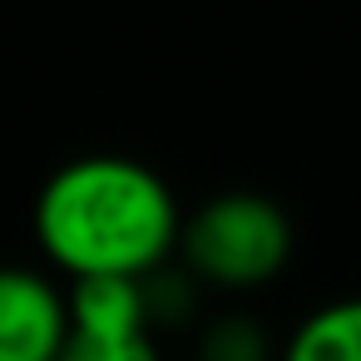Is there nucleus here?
Returning a JSON list of instances; mask_svg holds the SVG:
<instances>
[{
  "mask_svg": "<svg viewBox=\"0 0 361 361\" xmlns=\"http://www.w3.org/2000/svg\"><path fill=\"white\" fill-rule=\"evenodd\" d=\"M35 238L75 282H149L178 252L183 213L173 188L149 164L124 154H85L45 178L35 198Z\"/></svg>",
  "mask_w": 361,
  "mask_h": 361,
  "instance_id": "f257e3e1",
  "label": "nucleus"
},
{
  "mask_svg": "<svg viewBox=\"0 0 361 361\" xmlns=\"http://www.w3.org/2000/svg\"><path fill=\"white\" fill-rule=\"evenodd\" d=\"M178 252L198 282L223 287V292H252V287H267L287 267L292 223L267 193L233 188V193L208 198L183 223Z\"/></svg>",
  "mask_w": 361,
  "mask_h": 361,
  "instance_id": "f03ea898",
  "label": "nucleus"
},
{
  "mask_svg": "<svg viewBox=\"0 0 361 361\" xmlns=\"http://www.w3.org/2000/svg\"><path fill=\"white\" fill-rule=\"evenodd\" d=\"M70 346V292L35 267H0V361H60Z\"/></svg>",
  "mask_w": 361,
  "mask_h": 361,
  "instance_id": "7ed1b4c3",
  "label": "nucleus"
},
{
  "mask_svg": "<svg viewBox=\"0 0 361 361\" xmlns=\"http://www.w3.org/2000/svg\"><path fill=\"white\" fill-rule=\"evenodd\" d=\"M149 292L129 277L70 282V331L75 336H149Z\"/></svg>",
  "mask_w": 361,
  "mask_h": 361,
  "instance_id": "20e7f679",
  "label": "nucleus"
},
{
  "mask_svg": "<svg viewBox=\"0 0 361 361\" xmlns=\"http://www.w3.org/2000/svg\"><path fill=\"white\" fill-rule=\"evenodd\" d=\"M282 361H361V297L317 307L292 331Z\"/></svg>",
  "mask_w": 361,
  "mask_h": 361,
  "instance_id": "39448f33",
  "label": "nucleus"
},
{
  "mask_svg": "<svg viewBox=\"0 0 361 361\" xmlns=\"http://www.w3.org/2000/svg\"><path fill=\"white\" fill-rule=\"evenodd\" d=\"M203 361H267V336L247 317H228V322L208 326Z\"/></svg>",
  "mask_w": 361,
  "mask_h": 361,
  "instance_id": "423d86ee",
  "label": "nucleus"
},
{
  "mask_svg": "<svg viewBox=\"0 0 361 361\" xmlns=\"http://www.w3.org/2000/svg\"><path fill=\"white\" fill-rule=\"evenodd\" d=\"M60 361H164L154 336H75L60 351Z\"/></svg>",
  "mask_w": 361,
  "mask_h": 361,
  "instance_id": "0eeeda50",
  "label": "nucleus"
}]
</instances>
